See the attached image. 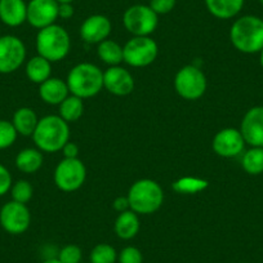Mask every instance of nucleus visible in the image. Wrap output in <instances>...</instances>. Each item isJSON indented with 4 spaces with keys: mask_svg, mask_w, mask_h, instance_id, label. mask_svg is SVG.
Returning <instances> with one entry per match:
<instances>
[{
    "mask_svg": "<svg viewBox=\"0 0 263 263\" xmlns=\"http://www.w3.org/2000/svg\"><path fill=\"white\" fill-rule=\"evenodd\" d=\"M213 150L222 158H235L244 151L245 141L240 129L224 128L213 138Z\"/></svg>",
    "mask_w": 263,
    "mask_h": 263,
    "instance_id": "obj_13",
    "label": "nucleus"
},
{
    "mask_svg": "<svg viewBox=\"0 0 263 263\" xmlns=\"http://www.w3.org/2000/svg\"><path fill=\"white\" fill-rule=\"evenodd\" d=\"M260 57H259V63H260V66H262V69H263V49L260 50Z\"/></svg>",
    "mask_w": 263,
    "mask_h": 263,
    "instance_id": "obj_40",
    "label": "nucleus"
},
{
    "mask_svg": "<svg viewBox=\"0 0 263 263\" xmlns=\"http://www.w3.org/2000/svg\"><path fill=\"white\" fill-rule=\"evenodd\" d=\"M62 153L63 156L66 159H77L78 155H79V146L74 142H67L65 146L62 147Z\"/></svg>",
    "mask_w": 263,
    "mask_h": 263,
    "instance_id": "obj_35",
    "label": "nucleus"
},
{
    "mask_svg": "<svg viewBox=\"0 0 263 263\" xmlns=\"http://www.w3.org/2000/svg\"><path fill=\"white\" fill-rule=\"evenodd\" d=\"M27 20L25 0H0V21L9 27L21 26Z\"/></svg>",
    "mask_w": 263,
    "mask_h": 263,
    "instance_id": "obj_17",
    "label": "nucleus"
},
{
    "mask_svg": "<svg viewBox=\"0 0 263 263\" xmlns=\"http://www.w3.org/2000/svg\"><path fill=\"white\" fill-rule=\"evenodd\" d=\"M123 24L133 36H150L158 27L159 18L150 6L136 4L124 12Z\"/></svg>",
    "mask_w": 263,
    "mask_h": 263,
    "instance_id": "obj_7",
    "label": "nucleus"
},
{
    "mask_svg": "<svg viewBox=\"0 0 263 263\" xmlns=\"http://www.w3.org/2000/svg\"><path fill=\"white\" fill-rule=\"evenodd\" d=\"M74 16V7L71 3H63L58 7V17L62 20H69Z\"/></svg>",
    "mask_w": 263,
    "mask_h": 263,
    "instance_id": "obj_36",
    "label": "nucleus"
},
{
    "mask_svg": "<svg viewBox=\"0 0 263 263\" xmlns=\"http://www.w3.org/2000/svg\"><path fill=\"white\" fill-rule=\"evenodd\" d=\"M150 7L156 14H166L173 11L176 0H150Z\"/></svg>",
    "mask_w": 263,
    "mask_h": 263,
    "instance_id": "obj_32",
    "label": "nucleus"
},
{
    "mask_svg": "<svg viewBox=\"0 0 263 263\" xmlns=\"http://www.w3.org/2000/svg\"><path fill=\"white\" fill-rule=\"evenodd\" d=\"M35 145L44 153H57L70 141V126L60 115H48L39 119L32 135Z\"/></svg>",
    "mask_w": 263,
    "mask_h": 263,
    "instance_id": "obj_1",
    "label": "nucleus"
},
{
    "mask_svg": "<svg viewBox=\"0 0 263 263\" xmlns=\"http://www.w3.org/2000/svg\"><path fill=\"white\" fill-rule=\"evenodd\" d=\"M90 263H115L118 253L111 245L97 244L90 252Z\"/></svg>",
    "mask_w": 263,
    "mask_h": 263,
    "instance_id": "obj_27",
    "label": "nucleus"
},
{
    "mask_svg": "<svg viewBox=\"0 0 263 263\" xmlns=\"http://www.w3.org/2000/svg\"><path fill=\"white\" fill-rule=\"evenodd\" d=\"M174 88L184 100H199L206 90V77L196 66H183L174 78Z\"/></svg>",
    "mask_w": 263,
    "mask_h": 263,
    "instance_id": "obj_6",
    "label": "nucleus"
},
{
    "mask_svg": "<svg viewBox=\"0 0 263 263\" xmlns=\"http://www.w3.org/2000/svg\"><path fill=\"white\" fill-rule=\"evenodd\" d=\"M83 257L82 249H80L78 245L70 244L63 247L60 250V254H58V259L61 263H80Z\"/></svg>",
    "mask_w": 263,
    "mask_h": 263,
    "instance_id": "obj_30",
    "label": "nucleus"
},
{
    "mask_svg": "<svg viewBox=\"0 0 263 263\" xmlns=\"http://www.w3.org/2000/svg\"><path fill=\"white\" fill-rule=\"evenodd\" d=\"M74 0H57L58 4H63V3H72Z\"/></svg>",
    "mask_w": 263,
    "mask_h": 263,
    "instance_id": "obj_39",
    "label": "nucleus"
},
{
    "mask_svg": "<svg viewBox=\"0 0 263 263\" xmlns=\"http://www.w3.org/2000/svg\"><path fill=\"white\" fill-rule=\"evenodd\" d=\"M259 3H260V6L263 7V0H259Z\"/></svg>",
    "mask_w": 263,
    "mask_h": 263,
    "instance_id": "obj_41",
    "label": "nucleus"
},
{
    "mask_svg": "<svg viewBox=\"0 0 263 263\" xmlns=\"http://www.w3.org/2000/svg\"><path fill=\"white\" fill-rule=\"evenodd\" d=\"M50 74H52V62L39 54L30 58L26 65V75L29 80L40 85L49 79Z\"/></svg>",
    "mask_w": 263,
    "mask_h": 263,
    "instance_id": "obj_23",
    "label": "nucleus"
},
{
    "mask_svg": "<svg viewBox=\"0 0 263 263\" xmlns=\"http://www.w3.org/2000/svg\"><path fill=\"white\" fill-rule=\"evenodd\" d=\"M54 183L65 192L79 190L87 178V168L84 163L77 159H63L54 169Z\"/></svg>",
    "mask_w": 263,
    "mask_h": 263,
    "instance_id": "obj_9",
    "label": "nucleus"
},
{
    "mask_svg": "<svg viewBox=\"0 0 263 263\" xmlns=\"http://www.w3.org/2000/svg\"><path fill=\"white\" fill-rule=\"evenodd\" d=\"M242 169L250 176L263 173V147H252L242 155Z\"/></svg>",
    "mask_w": 263,
    "mask_h": 263,
    "instance_id": "obj_26",
    "label": "nucleus"
},
{
    "mask_svg": "<svg viewBox=\"0 0 263 263\" xmlns=\"http://www.w3.org/2000/svg\"><path fill=\"white\" fill-rule=\"evenodd\" d=\"M26 60V47L14 35L0 36V74H12L24 65Z\"/></svg>",
    "mask_w": 263,
    "mask_h": 263,
    "instance_id": "obj_10",
    "label": "nucleus"
},
{
    "mask_svg": "<svg viewBox=\"0 0 263 263\" xmlns=\"http://www.w3.org/2000/svg\"><path fill=\"white\" fill-rule=\"evenodd\" d=\"M97 54L108 66H119L124 61L123 47L110 39L103 40L98 44Z\"/></svg>",
    "mask_w": 263,
    "mask_h": 263,
    "instance_id": "obj_24",
    "label": "nucleus"
},
{
    "mask_svg": "<svg viewBox=\"0 0 263 263\" xmlns=\"http://www.w3.org/2000/svg\"><path fill=\"white\" fill-rule=\"evenodd\" d=\"M58 7L57 0H30L26 21L39 30L50 26L58 18Z\"/></svg>",
    "mask_w": 263,
    "mask_h": 263,
    "instance_id": "obj_12",
    "label": "nucleus"
},
{
    "mask_svg": "<svg viewBox=\"0 0 263 263\" xmlns=\"http://www.w3.org/2000/svg\"><path fill=\"white\" fill-rule=\"evenodd\" d=\"M230 40L239 52L254 54L263 49V20L255 16H242L232 24Z\"/></svg>",
    "mask_w": 263,
    "mask_h": 263,
    "instance_id": "obj_2",
    "label": "nucleus"
},
{
    "mask_svg": "<svg viewBox=\"0 0 263 263\" xmlns=\"http://www.w3.org/2000/svg\"><path fill=\"white\" fill-rule=\"evenodd\" d=\"M114 209H115L118 213H123V212L129 211V200L126 196H119L116 197L115 201H114Z\"/></svg>",
    "mask_w": 263,
    "mask_h": 263,
    "instance_id": "obj_37",
    "label": "nucleus"
},
{
    "mask_svg": "<svg viewBox=\"0 0 263 263\" xmlns=\"http://www.w3.org/2000/svg\"><path fill=\"white\" fill-rule=\"evenodd\" d=\"M43 154L39 148H24L16 156V166L20 172L26 174H34L42 168Z\"/></svg>",
    "mask_w": 263,
    "mask_h": 263,
    "instance_id": "obj_22",
    "label": "nucleus"
},
{
    "mask_svg": "<svg viewBox=\"0 0 263 263\" xmlns=\"http://www.w3.org/2000/svg\"><path fill=\"white\" fill-rule=\"evenodd\" d=\"M119 263H142L143 255L136 247H125L118 254Z\"/></svg>",
    "mask_w": 263,
    "mask_h": 263,
    "instance_id": "obj_31",
    "label": "nucleus"
},
{
    "mask_svg": "<svg viewBox=\"0 0 263 263\" xmlns=\"http://www.w3.org/2000/svg\"><path fill=\"white\" fill-rule=\"evenodd\" d=\"M245 143L252 147H263V106L247 111L240 125Z\"/></svg>",
    "mask_w": 263,
    "mask_h": 263,
    "instance_id": "obj_14",
    "label": "nucleus"
},
{
    "mask_svg": "<svg viewBox=\"0 0 263 263\" xmlns=\"http://www.w3.org/2000/svg\"><path fill=\"white\" fill-rule=\"evenodd\" d=\"M17 130L14 129L12 121L0 120V150L11 147L17 140Z\"/></svg>",
    "mask_w": 263,
    "mask_h": 263,
    "instance_id": "obj_29",
    "label": "nucleus"
},
{
    "mask_svg": "<svg viewBox=\"0 0 263 263\" xmlns=\"http://www.w3.org/2000/svg\"><path fill=\"white\" fill-rule=\"evenodd\" d=\"M84 112V103L82 98L71 95L60 105V116L67 123H72L82 118Z\"/></svg>",
    "mask_w": 263,
    "mask_h": 263,
    "instance_id": "obj_25",
    "label": "nucleus"
},
{
    "mask_svg": "<svg viewBox=\"0 0 263 263\" xmlns=\"http://www.w3.org/2000/svg\"><path fill=\"white\" fill-rule=\"evenodd\" d=\"M124 62L132 67H146L156 60L158 44L150 36H133L123 47Z\"/></svg>",
    "mask_w": 263,
    "mask_h": 263,
    "instance_id": "obj_8",
    "label": "nucleus"
},
{
    "mask_svg": "<svg viewBox=\"0 0 263 263\" xmlns=\"http://www.w3.org/2000/svg\"><path fill=\"white\" fill-rule=\"evenodd\" d=\"M67 87L71 95L82 98H92L103 88V72L98 66L83 62L74 66L67 75Z\"/></svg>",
    "mask_w": 263,
    "mask_h": 263,
    "instance_id": "obj_3",
    "label": "nucleus"
},
{
    "mask_svg": "<svg viewBox=\"0 0 263 263\" xmlns=\"http://www.w3.org/2000/svg\"><path fill=\"white\" fill-rule=\"evenodd\" d=\"M140 226L138 214L129 209L123 213H119L114 229H115V234L118 235V237L123 240H130L137 236Z\"/></svg>",
    "mask_w": 263,
    "mask_h": 263,
    "instance_id": "obj_20",
    "label": "nucleus"
},
{
    "mask_svg": "<svg viewBox=\"0 0 263 263\" xmlns=\"http://www.w3.org/2000/svg\"><path fill=\"white\" fill-rule=\"evenodd\" d=\"M71 40L69 32L60 25H50L39 30L36 35L37 54L44 57L49 62L62 61L69 54Z\"/></svg>",
    "mask_w": 263,
    "mask_h": 263,
    "instance_id": "obj_5",
    "label": "nucleus"
},
{
    "mask_svg": "<svg viewBox=\"0 0 263 263\" xmlns=\"http://www.w3.org/2000/svg\"><path fill=\"white\" fill-rule=\"evenodd\" d=\"M37 123H39V119H37L36 112L30 107H21L16 110L12 119V124L17 133L25 137L34 135Z\"/></svg>",
    "mask_w": 263,
    "mask_h": 263,
    "instance_id": "obj_21",
    "label": "nucleus"
},
{
    "mask_svg": "<svg viewBox=\"0 0 263 263\" xmlns=\"http://www.w3.org/2000/svg\"><path fill=\"white\" fill-rule=\"evenodd\" d=\"M43 263H61L58 258H49V259H45Z\"/></svg>",
    "mask_w": 263,
    "mask_h": 263,
    "instance_id": "obj_38",
    "label": "nucleus"
},
{
    "mask_svg": "<svg viewBox=\"0 0 263 263\" xmlns=\"http://www.w3.org/2000/svg\"><path fill=\"white\" fill-rule=\"evenodd\" d=\"M112 25L111 21L103 14H93L89 16L80 27V36L85 43L89 44H100L111 34Z\"/></svg>",
    "mask_w": 263,
    "mask_h": 263,
    "instance_id": "obj_16",
    "label": "nucleus"
},
{
    "mask_svg": "<svg viewBox=\"0 0 263 263\" xmlns=\"http://www.w3.org/2000/svg\"><path fill=\"white\" fill-rule=\"evenodd\" d=\"M206 182L204 181H196V179H190V178H184L182 181L177 182L176 189L179 190L182 192H195L197 190H201L203 187H205Z\"/></svg>",
    "mask_w": 263,
    "mask_h": 263,
    "instance_id": "obj_33",
    "label": "nucleus"
},
{
    "mask_svg": "<svg viewBox=\"0 0 263 263\" xmlns=\"http://www.w3.org/2000/svg\"><path fill=\"white\" fill-rule=\"evenodd\" d=\"M31 214L26 204L8 201L0 209V226L11 235H21L30 227Z\"/></svg>",
    "mask_w": 263,
    "mask_h": 263,
    "instance_id": "obj_11",
    "label": "nucleus"
},
{
    "mask_svg": "<svg viewBox=\"0 0 263 263\" xmlns=\"http://www.w3.org/2000/svg\"><path fill=\"white\" fill-rule=\"evenodd\" d=\"M103 88H106L111 95L124 97L130 95L135 89V79L124 67L110 66L103 72Z\"/></svg>",
    "mask_w": 263,
    "mask_h": 263,
    "instance_id": "obj_15",
    "label": "nucleus"
},
{
    "mask_svg": "<svg viewBox=\"0 0 263 263\" xmlns=\"http://www.w3.org/2000/svg\"><path fill=\"white\" fill-rule=\"evenodd\" d=\"M12 184H13V181H12L11 173L3 164H0V196L8 194L11 191Z\"/></svg>",
    "mask_w": 263,
    "mask_h": 263,
    "instance_id": "obj_34",
    "label": "nucleus"
},
{
    "mask_svg": "<svg viewBox=\"0 0 263 263\" xmlns=\"http://www.w3.org/2000/svg\"><path fill=\"white\" fill-rule=\"evenodd\" d=\"M32 195H34V189L31 183L26 179H20L14 182L11 187V196L12 200L17 201L21 204H27L31 200Z\"/></svg>",
    "mask_w": 263,
    "mask_h": 263,
    "instance_id": "obj_28",
    "label": "nucleus"
},
{
    "mask_svg": "<svg viewBox=\"0 0 263 263\" xmlns=\"http://www.w3.org/2000/svg\"><path fill=\"white\" fill-rule=\"evenodd\" d=\"M69 87L67 83L58 78H49L40 84L39 96L45 103L53 106H60L66 98L69 97Z\"/></svg>",
    "mask_w": 263,
    "mask_h": 263,
    "instance_id": "obj_18",
    "label": "nucleus"
},
{
    "mask_svg": "<svg viewBox=\"0 0 263 263\" xmlns=\"http://www.w3.org/2000/svg\"><path fill=\"white\" fill-rule=\"evenodd\" d=\"M245 0H205L209 13L218 20H230L241 12Z\"/></svg>",
    "mask_w": 263,
    "mask_h": 263,
    "instance_id": "obj_19",
    "label": "nucleus"
},
{
    "mask_svg": "<svg viewBox=\"0 0 263 263\" xmlns=\"http://www.w3.org/2000/svg\"><path fill=\"white\" fill-rule=\"evenodd\" d=\"M126 197L130 211L137 214H153L163 205L164 191L156 181L143 178L132 184Z\"/></svg>",
    "mask_w": 263,
    "mask_h": 263,
    "instance_id": "obj_4",
    "label": "nucleus"
}]
</instances>
